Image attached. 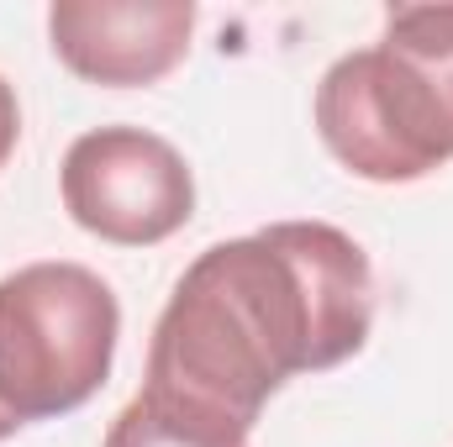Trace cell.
Wrapping results in <instances>:
<instances>
[{"label": "cell", "mask_w": 453, "mask_h": 447, "mask_svg": "<svg viewBox=\"0 0 453 447\" xmlns=\"http://www.w3.org/2000/svg\"><path fill=\"white\" fill-rule=\"evenodd\" d=\"M196 37L190 0H58L48 42L69 74L101 90H142L174 74Z\"/></svg>", "instance_id": "5"}, {"label": "cell", "mask_w": 453, "mask_h": 447, "mask_svg": "<svg viewBox=\"0 0 453 447\" xmlns=\"http://www.w3.org/2000/svg\"><path fill=\"white\" fill-rule=\"evenodd\" d=\"M58 190L74 226L116 247L169 242L196 216V174L185 153L142 126H96L74 137Z\"/></svg>", "instance_id": "4"}, {"label": "cell", "mask_w": 453, "mask_h": 447, "mask_svg": "<svg viewBox=\"0 0 453 447\" xmlns=\"http://www.w3.org/2000/svg\"><path fill=\"white\" fill-rule=\"evenodd\" d=\"M121 306L111 284L69 258L0 279V443L32 421L80 411L111 374Z\"/></svg>", "instance_id": "3"}, {"label": "cell", "mask_w": 453, "mask_h": 447, "mask_svg": "<svg viewBox=\"0 0 453 447\" xmlns=\"http://www.w3.org/2000/svg\"><path fill=\"white\" fill-rule=\"evenodd\" d=\"M101 447H248V432L185 400L137 390L111 421Z\"/></svg>", "instance_id": "6"}, {"label": "cell", "mask_w": 453, "mask_h": 447, "mask_svg": "<svg viewBox=\"0 0 453 447\" xmlns=\"http://www.w3.org/2000/svg\"><path fill=\"white\" fill-rule=\"evenodd\" d=\"M16 137H21V106H16V90L0 80V163L16 153Z\"/></svg>", "instance_id": "7"}, {"label": "cell", "mask_w": 453, "mask_h": 447, "mask_svg": "<svg viewBox=\"0 0 453 447\" xmlns=\"http://www.w3.org/2000/svg\"><path fill=\"white\" fill-rule=\"evenodd\" d=\"M374 327L369 253L333 222H274L206 247L174 284L142 390L253 432L296 374L348 363Z\"/></svg>", "instance_id": "1"}, {"label": "cell", "mask_w": 453, "mask_h": 447, "mask_svg": "<svg viewBox=\"0 0 453 447\" xmlns=\"http://www.w3.org/2000/svg\"><path fill=\"white\" fill-rule=\"evenodd\" d=\"M317 132L358 179L438 174L453 158V5H390L380 42L322 74Z\"/></svg>", "instance_id": "2"}]
</instances>
